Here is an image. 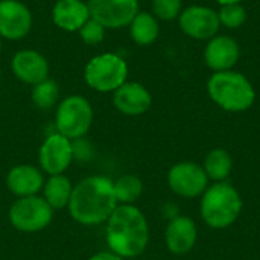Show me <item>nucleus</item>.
<instances>
[{"instance_id":"1","label":"nucleus","mask_w":260,"mask_h":260,"mask_svg":"<svg viewBox=\"0 0 260 260\" xmlns=\"http://www.w3.org/2000/svg\"><path fill=\"white\" fill-rule=\"evenodd\" d=\"M117 206L113 180L105 175H90L73 186L67 212L75 222L96 227L105 224Z\"/></svg>"},{"instance_id":"2","label":"nucleus","mask_w":260,"mask_h":260,"mask_svg":"<svg viewBox=\"0 0 260 260\" xmlns=\"http://www.w3.org/2000/svg\"><path fill=\"white\" fill-rule=\"evenodd\" d=\"M105 241L108 250L126 260L143 254L149 244V224L145 213L136 204H119L105 222Z\"/></svg>"},{"instance_id":"3","label":"nucleus","mask_w":260,"mask_h":260,"mask_svg":"<svg viewBox=\"0 0 260 260\" xmlns=\"http://www.w3.org/2000/svg\"><path fill=\"white\" fill-rule=\"evenodd\" d=\"M200 212L204 224L215 230L232 227L242 212V198L229 181L213 183L201 195Z\"/></svg>"},{"instance_id":"4","label":"nucleus","mask_w":260,"mask_h":260,"mask_svg":"<svg viewBox=\"0 0 260 260\" xmlns=\"http://www.w3.org/2000/svg\"><path fill=\"white\" fill-rule=\"evenodd\" d=\"M207 91L212 101L225 111H247L256 99L251 82L235 70L216 72L207 82Z\"/></svg>"},{"instance_id":"5","label":"nucleus","mask_w":260,"mask_h":260,"mask_svg":"<svg viewBox=\"0 0 260 260\" xmlns=\"http://www.w3.org/2000/svg\"><path fill=\"white\" fill-rule=\"evenodd\" d=\"M128 79L126 61L113 52L93 56L84 69L85 84L98 93H114Z\"/></svg>"},{"instance_id":"6","label":"nucleus","mask_w":260,"mask_h":260,"mask_svg":"<svg viewBox=\"0 0 260 260\" xmlns=\"http://www.w3.org/2000/svg\"><path fill=\"white\" fill-rule=\"evenodd\" d=\"M93 107L87 98L81 94L66 96L55 108V131L70 140L85 137L93 125Z\"/></svg>"},{"instance_id":"7","label":"nucleus","mask_w":260,"mask_h":260,"mask_svg":"<svg viewBox=\"0 0 260 260\" xmlns=\"http://www.w3.org/2000/svg\"><path fill=\"white\" fill-rule=\"evenodd\" d=\"M55 210L41 195L17 198L8 212L9 224L21 233H38L52 224Z\"/></svg>"},{"instance_id":"8","label":"nucleus","mask_w":260,"mask_h":260,"mask_svg":"<svg viewBox=\"0 0 260 260\" xmlns=\"http://www.w3.org/2000/svg\"><path fill=\"white\" fill-rule=\"evenodd\" d=\"M169 189L181 198H198L209 187V178L201 165L195 161H180L168 172Z\"/></svg>"},{"instance_id":"9","label":"nucleus","mask_w":260,"mask_h":260,"mask_svg":"<svg viewBox=\"0 0 260 260\" xmlns=\"http://www.w3.org/2000/svg\"><path fill=\"white\" fill-rule=\"evenodd\" d=\"M73 163L72 140L61 136L59 133L49 134L38 151V166L46 175H59Z\"/></svg>"},{"instance_id":"10","label":"nucleus","mask_w":260,"mask_h":260,"mask_svg":"<svg viewBox=\"0 0 260 260\" xmlns=\"http://www.w3.org/2000/svg\"><path fill=\"white\" fill-rule=\"evenodd\" d=\"M90 17L105 29H120L129 26L137 15L139 0H87Z\"/></svg>"},{"instance_id":"11","label":"nucleus","mask_w":260,"mask_h":260,"mask_svg":"<svg viewBox=\"0 0 260 260\" xmlns=\"http://www.w3.org/2000/svg\"><path fill=\"white\" fill-rule=\"evenodd\" d=\"M32 12L20 0H0V38L20 41L32 29Z\"/></svg>"},{"instance_id":"12","label":"nucleus","mask_w":260,"mask_h":260,"mask_svg":"<svg viewBox=\"0 0 260 260\" xmlns=\"http://www.w3.org/2000/svg\"><path fill=\"white\" fill-rule=\"evenodd\" d=\"M181 30L195 40H212L219 30V17L209 6H189L178 15Z\"/></svg>"},{"instance_id":"13","label":"nucleus","mask_w":260,"mask_h":260,"mask_svg":"<svg viewBox=\"0 0 260 260\" xmlns=\"http://www.w3.org/2000/svg\"><path fill=\"white\" fill-rule=\"evenodd\" d=\"M46 181V174L37 165L21 163L12 166L5 178L6 189L17 198L40 195Z\"/></svg>"},{"instance_id":"14","label":"nucleus","mask_w":260,"mask_h":260,"mask_svg":"<svg viewBox=\"0 0 260 260\" xmlns=\"http://www.w3.org/2000/svg\"><path fill=\"white\" fill-rule=\"evenodd\" d=\"M11 70L23 84L35 85L49 78L50 66L43 53L34 49H21L14 53L11 59Z\"/></svg>"},{"instance_id":"15","label":"nucleus","mask_w":260,"mask_h":260,"mask_svg":"<svg viewBox=\"0 0 260 260\" xmlns=\"http://www.w3.org/2000/svg\"><path fill=\"white\" fill-rule=\"evenodd\" d=\"M116 110L125 116H142L152 105V96L140 82L126 81L113 93Z\"/></svg>"},{"instance_id":"16","label":"nucleus","mask_w":260,"mask_h":260,"mask_svg":"<svg viewBox=\"0 0 260 260\" xmlns=\"http://www.w3.org/2000/svg\"><path fill=\"white\" fill-rule=\"evenodd\" d=\"M198 239V229L192 218L189 216H177L169 221L165 230V244L166 248L175 254L183 256L193 250Z\"/></svg>"},{"instance_id":"17","label":"nucleus","mask_w":260,"mask_h":260,"mask_svg":"<svg viewBox=\"0 0 260 260\" xmlns=\"http://www.w3.org/2000/svg\"><path fill=\"white\" fill-rule=\"evenodd\" d=\"M241 56L239 44L235 38L227 35L213 37L204 50L206 64L215 72H225L232 70Z\"/></svg>"},{"instance_id":"18","label":"nucleus","mask_w":260,"mask_h":260,"mask_svg":"<svg viewBox=\"0 0 260 260\" xmlns=\"http://www.w3.org/2000/svg\"><path fill=\"white\" fill-rule=\"evenodd\" d=\"M53 24L66 32H78L90 18L85 0H56L52 8Z\"/></svg>"},{"instance_id":"19","label":"nucleus","mask_w":260,"mask_h":260,"mask_svg":"<svg viewBox=\"0 0 260 260\" xmlns=\"http://www.w3.org/2000/svg\"><path fill=\"white\" fill-rule=\"evenodd\" d=\"M73 186L75 184L64 174L47 175V178L44 181V186H43V190H41V197L46 200V203L53 210L67 209V206L70 203V198H72Z\"/></svg>"},{"instance_id":"20","label":"nucleus","mask_w":260,"mask_h":260,"mask_svg":"<svg viewBox=\"0 0 260 260\" xmlns=\"http://www.w3.org/2000/svg\"><path fill=\"white\" fill-rule=\"evenodd\" d=\"M128 27H129L131 40L139 46L152 44L160 34L158 20L154 17L152 12H145V11H139Z\"/></svg>"},{"instance_id":"21","label":"nucleus","mask_w":260,"mask_h":260,"mask_svg":"<svg viewBox=\"0 0 260 260\" xmlns=\"http://www.w3.org/2000/svg\"><path fill=\"white\" fill-rule=\"evenodd\" d=\"M201 166L209 181L221 183V181H227V178L230 177L233 169V158L225 149L215 148L207 152Z\"/></svg>"},{"instance_id":"22","label":"nucleus","mask_w":260,"mask_h":260,"mask_svg":"<svg viewBox=\"0 0 260 260\" xmlns=\"http://www.w3.org/2000/svg\"><path fill=\"white\" fill-rule=\"evenodd\" d=\"M113 186L116 200L122 206H134L143 193V181L133 174H125L113 180Z\"/></svg>"},{"instance_id":"23","label":"nucleus","mask_w":260,"mask_h":260,"mask_svg":"<svg viewBox=\"0 0 260 260\" xmlns=\"http://www.w3.org/2000/svg\"><path fill=\"white\" fill-rule=\"evenodd\" d=\"M59 85L55 79L47 78L35 85H32L30 91V101L32 104L41 110V111H49L52 108H56L59 102Z\"/></svg>"},{"instance_id":"24","label":"nucleus","mask_w":260,"mask_h":260,"mask_svg":"<svg viewBox=\"0 0 260 260\" xmlns=\"http://www.w3.org/2000/svg\"><path fill=\"white\" fill-rule=\"evenodd\" d=\"M219 23L224 24L229 29H238L241 27L247 20V11L241 3L233 5H224L221 11L218 12Z\"/></svg>"},{"instance_id":"25","label":"nucleus","mask_w":260,"mask_h":260,"mask_svg":"<svg viewBox=\"0 0 260 260\" xmlns=\"http://www.w3.org/2000/svg\"><path fill=\"white\" fill-rule=\"evenodd\" d=\"M183 0H151V9L157 20L171 21L181 14Z\"/></svg>"},{"instance_id":"26","label":"nucleus","mask_w":260,"mask_h":260,"mask_svg":"<svg viewBox=\"0 0 260 260\" xmlns=\"http://www.w3.org/2000/svg\"><path fill=\"white\" fill-rule=\"evenodd\" d=\"M105 32L107 29L99 23L96 21L94 18H88V21L78 30L79 34V38L85 43V44H90V46H96V44H101L105 38Z\"/></svg>"},{"instance_id":"27","label":"nucleus","mask_w":260,"mask_h":260,"mask_svg":"<svg viewBox=\"0 0 260 260\" xmlns=\"http://www.w3.org/2000/svg\"><path fill=\"white\" fill-rule=\"evenodd\" d=\"M72 148H73V161L90 163L96 157V149L93 143L87 139V136L72 140Z\"/></svg>"},{"instance_id":"28","label":"nucleus","mask_w":260,"mask_h":260,"mask_svg":"<svg viewBox=\"0 0 260 260\" xmlns=\"http://www.w3.org/2000/svg\"><path fill=\"white\" fill-rule=\"evenodd\" d=\"M160 212H161V216H163L168 222L172 221V219H175L177 216H180V207H178L177 203H172V201L165 203V204L161 206Z\"/></svg>"},{"instance_id":"29","label":"nucleus","mask_w":260,"mask_h":260,"mask_svg":"<svg viewBox=\"0 0 260 260\" xmlns=\"http://www.w3.org/2000/svg\"><path fill=\"white\" fill-rule=\"evenodd\" d=\"M88 260H126L125 257H122V256H119V254H116L114 251H111V250H104V251H98V253H94L91 257Z\"/></svg>"},{"instance_id":"30","label":"nucleus","mask_w":260,"mask_h":260,"mask_svg":"<svg viewBox=\"0 0 260 260\" xmlns=\"http://www.w3.org/2000/svg\"><path fill=\"white\" fill-rule=\"evenodd\" d=\"M216 2H218L219 5H222V6H224V5H233V3H241L242 0H216Z\"/></svg>"},{"instance_id":"31","label":"nucleus","mask_w":260,"mask_h":260,"mask_svg":"<svg viewBox=\"0 0 260 260\" xmlns=\"http://www.w3.org/2000/svg\"><path fill=\"white\" fill-rule=\"evenodd\" d=\"M0 53H2V38H0Z\"/></svg>"},{"instance_id":"32","label":"nucleus","mask_w":260,"mask_h":260,"mask_svg":"<svg viewBox=\"0 0 260 260\" xmlns=\"http://www.w3.org/2000/svg\"><path fill=\"white\" fill-rule=\"evenodd\" d=\"M0 87H2V85H0Z\"/></svg>"}]
</instances>
